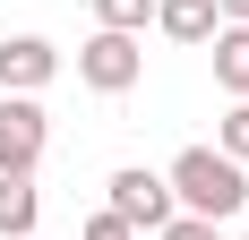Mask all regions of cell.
Returning a JSON list of instances; mask_svg holds the SVG:
<instances>
[{"label": "cell", "instance_id": "1", "mask_svg": "<svg viewBox=\"0 0 249 240\" xmlns=\"http://www.w3.org/2000/svg\"><path fill=\"white\" fill-rule=\"evenodd\" d=\"M163 189H172L180 215H206V223H232L249 206V171L232 163V154H215V146H180L172 171H163Z\"/></svg>", "mask_w": 249, "mask_h": 240}, {"label": "cell", "instance_id": "2", "mask_svg": "<svg viewBox=\"0 0 249 240\" xmlns=\"http://www.w3.org/2000/svg\"><path fill=\"white\" fill-rule=\"evenodd\" d=\"M77 77H86L95 95H129V86L146 77V51H138V34H112V26H95V34H86V51H77Z\"/></svg>", "mask_w": 249, "mask_h": 240}, {"label": "cell", "instance_id": "3", "mask_svg": "<svg viewBox=\"0 0 249 240\" xmlns=\"http://www.w3.org/2000/svg\"><path fill=\"white\" fill-rule=\"evenodd\" d=\"M112 215H121L129 232H163L180 206H172V189H163V171H146V163H121V171H112Z\"/></svg>", "mask_w": 249, "mask_h": 240}, {"label": "cell", "instance_id": "4", "mask_svg": "<svg viewBox=\"0 0 249 240\" xmlns=\"http://www.w3.org/2000/svg\"><path fill=\"white\" fill-rule=\"evenodd\" d=\"M43 146H52L43 103H35V95H9V103H0V171H35Z\"/></svg>", "mask_w": 249, "mask_h": 240}, {"label": "cell", "instance_id": "5", "mask_svg": "<svg viewBox=\"0 0 249 240\" xmlns=\"http://www.w3.org/2000/svg\"><path fill=\"white\" fill-rule=\"evenodd\" d=\"M52 77H60V51H52L43 34H9V43H0V86H9V95H43Z\"/></svg>", "mask_w": 249, "mask_h": 240}, {"label": "cell", "instance_id": "6", "mask_svg": "<svg viewBox=\"0 0 249 240\" xmlns=\"http://www.w3.org/2000/svg\"><path fill=\"white\" fill-rule=\"evenodd\" d=\"M35 215H43L35 171H0V240H35Z\"/></svg>", "mask_w": 249, "mask_h": 240}, {"label": "cell", "instance_id": "7", "mask_svg": "<svg viewBox=\"0 0 249 240\" xmlns=\"http://www.w3.org/2000/svg\"><path fill=\"white\" fill-rule=\"evenodd\" d=\"M206 43H215V86L241 103V95H249V26H215Z\"/></svg>", "mask_w": 249, "mask_h": 240}, {"label": "cell", "instance_id": "8", "mask_svg": "<svg viewBox=\"0 0 249 240\" xmlns=\"http://www.w3.org/2000/svg\"><path fill=\"white\" fill-rule=\"evenodd\" d=\"M155 26H163L172 43H206L224 17H215V0H155Z\"/></svg>", "mask_w": 249, "mask_h": 240}, {"label": "cell", "instance_id": "9", "mask_svg": "<svg viewBox=\"0 0 249 240\" xmlns=\"http://www.w3.org/2000/svg\"><path fill=\"white\" fill-rule=\"evenodd\" d=\"M215 154H232V163H241V171H249V95H241V103H232V112H224V120H215Z\"/></svg>", "mask_w": 249, "mask_h": 240}, {"label": "cell", "instance_id": "10", "mask_svg": "<svg viewBox=\"0 0 249 240\" xmlns=\"http://www.w3.org/2000/svg\"><path fill=\"white\" fill-rule=\"evenodd\" d=\"M155 0H95V26H112V34H146Z\"/></svg>", "mask_w": 249, "mask_h": 240}, {"label": "cell", "instance_id": "11", "mask_svg": "<svg viewBox=\"0 0 249 240\" xmlns=\"http://www.w3.org/2000/svg\"><path fill=\"white\" fill-rule=\"evenodd\" d=\"M155 240H224V223H206V215H172Z\"/></svg>", "mask_w": 249, "mask_h": 240}, {"label": "cell", "instance_id": "12", "mask_svg": "<svg viewBox=\"0 0 249 240\" xmlns=\"http://www.w3.org/2000/svg\"><path fill=\"white\" fill-rule=\"evenodd\" d=\"M86 240H138V232H129V223H121V215H112V206H103V215H95V223H86Z\"/></svg>", "mask_w": 249, "mask_h": 240}, {"label": "cell", "instance_id": "13", "mask_svg": "<svg viewBox=\"0 0 249 240\" xmlns=\"http://www.w3.org/2000/svg\"><path fill=\"white\" fill-rule=\"evenodd\" d=\"M215 17H224V26H249V0H215Z\"/></svg>", "mask_w": 249, "mask_h": 240}, {"label": "cell", "instance_id": "14", "mask_svg": "<svg viewBox=\"0 0 249 240\" xmlns=\"http://www.w3.org/2000/svg\"><path fill=\"white\" fill-rule=\"evenodd\" d=\"M241 240H249V232H241Z\"/></svg>", "mask_w": 249, "mask_h": 240}]
</instances>
